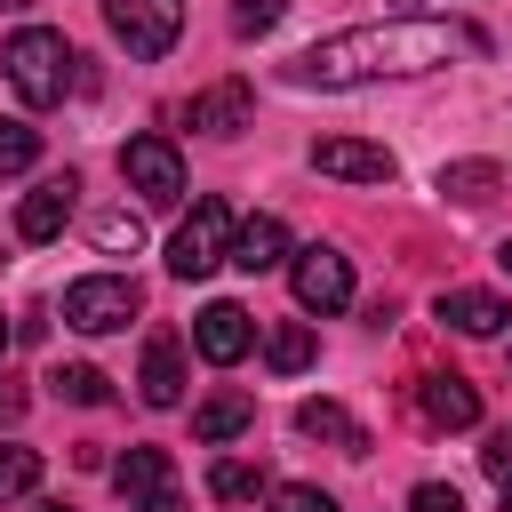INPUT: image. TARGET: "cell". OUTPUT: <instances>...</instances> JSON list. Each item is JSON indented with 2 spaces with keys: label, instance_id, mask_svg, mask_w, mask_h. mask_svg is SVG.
<instances>
[{
  "label": "cell",
  "instance_id": "6da1fadb",
  "mask_svg": "<svg viewBox=\"0 0 512 512\" xmlns=\"http://www.w3.org/2000/svg\"><path fill=\"white\" fill-rule=\"evenodd\" d=\"M456 48H472V32L432 24V16H384V24H352V32L312 40L288 72H296L304 88H360V80H408V72H432V64H448Z\"/></svg>",
  "mask_w": 512,
  "mask_h": 512
},
{
  "label": "cell",
  "instance_id": "7a4b0ae2",
  "mask_svg": "<svg viewBox=\"0 0 512 512\" xmlns=\"http://www.w3.org/2000/svg\"><path fill=\"white\" fill-rule=\"evenodd\" d=\"M72 64H80V56H72V48H64V32H48V24H24V32L0 48V72H8V88H16L32 112L64 104V88L80 80Z\"/></svg>",
  "mask_w": 512,
  "mask_h": 512
},
{
  "label": "cell",
  "instance_id": "3957f363",
  "mask_svg": "<svg viewBox=\"0 0 512 512\" xmlns=\"http://www.w3.org/2000/svg\"><path fill=\"white\" fill-rule=\"evenodd\" d=\"M232 232H240V216H232L224 200H192V216H184L176 240H168V272H176V280H208L216 264H232Z\"/></svg>",
  "mask_w": 512,
  "mask_h": 512
},
{
  "label": "cell",
  "instance_id": "277c9868",
  "mask_svg": "<svg viewBox=\"0 0 512 512\" xmlns=\"http://www.w3.org/2000/svg\"><path fill=\"white\" fill-rule=\"evenodd\" d=\"M136 304H144V288H136L128 272H88V280L64 288V328H80V336H112V328L136 320Z\"/></svg>",
  "mask_w": 512,
  "mask_h": 512
},
{
  "label": "cell",
  "instance_id": "5b68a950",
  "mask_svg": "<svg viewBox=\"0 0 512 512\" xmlns=\"http://www.w3.org/2000/svg\"><path fill=\"white\" fill-rule=\"evenodd\" d=\"M120 176H128V192L144 208H176L184 200V152L168 136H128L120 144Z\"/></svg>",
  "mask_w": 512,
  "mask_h": 512
},
{
  "label": "cell",
  "instance_id": "8992f818",
  "mask_svg": "<svg viewBox=\"0 0 512 512\" xmlns=\"http://www.w3.org/2000/svg\"><path fill=\"white\" fill-rule=\"evenodd\" d=\"M104 24H112V40L128 48V56H168L176 48V32H184V0H104Z\"/></svg>",
  "mask_w": 512,
  "mask_h": 512
},
{
  "label": "cell",
  "instance_id": "52a82bcc",
  "mask_svg": "<svg viewBox=\"0 0 512 512\" xmlns=\"http://www.w3.org/2000/svg\"><path fill=\"white\" fill-rule=\"evenodd\" d=\"M288 288H296L304 312H344L352 304V256L328 248V240H312V248L288 256Z\"/></svg>",
  "mask_w": 512,
  "mask_h": 512
},
{
  "label": "cell",
  "instance_id": "ba28073f",
  "mask_svg": "<svg viewBox=\"0 0 512 512\" xmlns=\"http://www.w3.org/2000/svg\"><path fill=\"white\" fill-rule=\"evenodd\" d=\"M72 208H80V176L64 168V176H40L24 200H16V232L24 240H56L64 224H72Z\"/></svg>",
  "mask_w": 512,
  "mask_h": 512
},
{
  "label": "cell",
  "instance_id": "9c48e42d",
  "mask_svg": "<svg viewBox=\"0 0 512 512\" xmlns=\"http://www.w3.org/2000/svg\"><path fill=\"white\" fill-rule=\"evenodd\" d=\"M312 168L320 176H344V184H392V152L368 144V136H320L312 144Z\"/></svg>",
  "mask_w": 512,
  "mask_h": 512
},
{
  "label": "cell",
  "instance_id": "30bf717a",
  "mask_svg": "<svg viewBox=\"0 0 512 512\" xmlns=\"http://www.w3.org/2000/svg\"><path fill=\"white\" fill-rule=\"evenodd\" d=\"M248 344H256V328H248L240 304H200V320H192V352L200 360L232 368V360H248Z\"/></svg>",
  "mask_w": 512,
  "mask_h": 512
},
{
  "label": "cell",
  "instance_id": "8fae6325",
  "mask_svg": "<svg viewBox=\"0 0 512 512\" xmlns=\"http://www.w3.org/2000/svg\"><path fill=\"white\" fill-rule=\"evenodd\" d=\"M136 392L152 400V408H176L184 400V344L160 328V336H144V368H136Z\"/></svg>",
  "mask_w": 512,
  "mask_h": 512
},
{
  "label": "cell",
  "instance_id": "7c38bea8",
  "mask_svg": "<svg viewBox=\"0 0 512 512\" xmlns=\"http://www.w3.org/2000/svg\"><path fill=\"white\" fill-rule=\"evenodd\" d=\"M248 112H256L248 80H216V88H200V96H192V128H200V136H240V128H248Z\"/></svg>",
  "mask_w": 512,
  "mask_h": 512
},
{
  "label": "cell",
  "instance_id": "4fadbf2b",
  "mask_svg": "<svg viewBox=\"0 0 512 512\" xmlns=\"http://www.w3.org/2000/svg\"><path fill=\"white\" fill-rule=\"evenodd\" d=\"M416 408H424V424H440V432L480 424V392H472L464 376H424V384H416Z\"/></svg>",
  "mask_w": 512,
  "mask_h": 512
},
{
  "label": "cell",
  "instance_id": "5bb4252c",
  "mask_svg": "<svg viewBox=\"0 0 512 512\" xmlns=\"http://www.w3.org/2000/svg\"><path fill=\"white\" fill-rule=\"evenodd\" d=\"M296 432H304V440H328V448H344V456H368V432H360V416H352L344 400H304V408H296Z\"/></svg>",
  "mask_w": 512,
  "mask_h": 512
},
{
  "label": "cell",
  "instance_id": "9a60e30c",
  "mask_svg": "<svg viewBox=\"0 0 512 512\" xmlns=\"http://www.w3.org/2000/svg\"><path fill=\"white\" fill-rule=\"evenodd\" d=\"M112 488H120L128 504H152V496H168V488H176V464H168V448H128V456L112 464Z\"/></svg>",
  "mask_w": 512,
  "mask_h": 512
},
{
  "label": "cell",
  "instance_id": "2e32d148",
  "mask_svg": "<svg viewBox=\"0 0 512 512\" xmlns=\"http://www.w3.org/2000/svg\"><path fill=\"white\" fill-rule=\"evenodd\" d=\"M296 248H288V224L280 216H248L240 232H232V264L240 272H272V264H288Z\"/></svg>",
  "mask_w": 512,
  "mask_h": 512
},
{
  "label": "cell",
  "instance_id": "e0dca14e",
  "mask_svg": "<svg viewBox=\"0 0 512 512\" xmlns=\"http://www.w3.org/2000/svg\"><path fill=\"white\" fill-rule=\"evenodd\" d=\"M248 424H256V400H248V392H208V400L192 408V440H208V448L240 440Z\"/></svg>",
  "mask_w": 512,
  "mask_h": 512
},
{
  "label": "cell",
  "instance_id": "ac0fdd59",
  "mask_svg": "<svg viewBox=\"0 0 512 512\" xmlns=\"http://www.w3.org/2000/svg\"><path fill=\"white\" fill-rule=\"evenodd\" d=\"M440 320H448L456 336H496L512 312H504V296H488V288H448V296H440Z\"/></svg>",
  "mask_w": 512,
  "mask_h": 512
},
{
  "label": "cell",
  "instance_id": "d6986e66",
  "mask_svg": "<svg viewBox=\"0 0 512 512\" xmlns=\"http://www.w3.org/2000/svg\"><path fill=\"white\" fill-rule=\"evenodd\" d=\"M208 496L216 504H256V496H272V472L248 464V456H216L208 464Z\"/></svg>",
  "mask_w": 512,
  "mask_h": 512
},
{
  "label": "cell",
  "instance_id": "ffe728a7",
  "mask_svg": "<svg viewBox=\"0 0 512 512\" xmlns=\"http://www.w3.org/2000/svg\"><path fill=\"white\" fill-rule=\"evenodd\" d=\"M264 360H272V376H304V368L320 360V336H312L304 320H280V328L264 336Z\"/></svg>",
  "mask_w": 512,
  "mask_h": 512
},
{
  "label": "cell",
  "instance_id": "44dd1931",
  "mask_svg": "<svg viewBox=\"0 0 512 512\" xmlns=\"http://www.w3.org/2000/svg\"><path fill=\"white\" fill-rule=\"evenodd\" d=\"M496 184H504L496 160H456V168H440V192H448V200H488Z\"/></svg>",
  "mask_w": 512,
  "mask_h": 512
},
{
  "label": "cell",
  "instance_id": "7402d4cb",
  "mask_svg": "<svg viewBox=\"0 0 512 512\" xmlns=\"http://www.w3.org/2000/svg\"><path fill=\"white\" fill-rule=\"evenodd\" d=\"M32 488H40V456L16 448V440H0V504L8 496H32Z\"/></svg>",
  "mask_w": 512,
  "mask_h": 512
},
{
  "label": "cell",
  "instance_id": "603a6c76",
  "mask_svg": "<svg viewBox=\"0 0 512 512\" xmlns=\"http://www.w3.org/2000/svg\"><path fill=\"white\" fill-rule=\"evenodd\" d=\"M40 160V128L32 120H0V176H24Z\"/></svg>",
  "mask_w": 512,
  "mask_h": 512
},
{
  "label": "cell",
  "instance_id": "cb8c5ba5",
  "mask_svg": "<svg viewBox=\"0 0 512 512\" xmlns=\"http://www.w3.org/2000/svg\"><path fill=\"white\" fill-rule=\"evenodd\" d=\"M56 384H64V400H80V408H96V400H112V376H104V368H88V360H72V368H64Z\"/></svg>",
  "mask_w": 512,
  "mask_h": 512
},
{
  "label": "cell",
  "instance_id": "d4e9b609",
  "mask_svg": "<svg viewBox=\"0 0 512 512\" xmlns=\"http://www.w3.org/2000/svg\"><path fill=\"white\" fill-rule=\"evenodd\" d=\"M280 16H288V0H232V32H240V40H256V32H272Z\"/></svg>",
  "mask_w": 512,
  "mask_h": 512
},
{
  "label": "cell",
  "instance_id": "484cf974",
  "mask_svg": "<svg viewBox=\"0 0 512 512\" xmlns=\"http://www.w3.org/2000/svg\"><path fill=\"white\" fill-rule=\"evenodd\" d=\"M272 512H336V496L328 488H304V480H280L272 488Z\"/></svg>",
  "mask_w": 512,
  "mask_h": 512
},
{
  "label": "cell",
  "instance_id": "4316f807",
  "mask_svg": "<svg viewBox=\"0 0 512 512\" xmlns=\"http://www.w3.org/2000/svg\"><path fill=\"white\" fill-rule=\"evenodd\" d=\"M480 472H488L496 488H512V424H496V432H488V448H480Z\"/></svg>",
  "mask_w": 512,
  "mask_h": 512
},
{
  "label": "cell",
  "instance_id": "83f0119b",
  "mask_svg": "<svg viewBox=\"0 0 512 512\" xmlns=\"http://www.w3.org/2000/svg\"><path fill=\"white\" fill-rule=\"evenodd\" d=\"M144 240V224L128 216V208H112V216H96V248H136Z\"/></svg>",
  "mask_w": 512,
  "mask_h": 512
},
{
  "label": "cell",
  "instance_id": "f1b7e54d",
  "mask_svg": "<svg viewBox=\"0 0 512 512\" xmlns=\"http://www.w3.org/2000/svg\"><path fill=\"white\" fill-rule=\"evenodd\" d=\"M408 512H464V496H456L448 480H424V488L408 496Z\"/></svg>",
  "mask_w": 512,
  "mask_h": 512
},
{
  "label": "cell",
  "instance_id": "f546056e",
  "mask_svg": "<svg viewBox=\"0 0 512 512\" xmlns=\"http://www.w3.org/2000/svg\"><path fill=\"white\" fill-rule=\"evenodd\" d=\"M16 416H24V392H16V384H0V424H16Z\"/></svg>",
  "mask_w": 512,
  "mask_h": 512
},
{
  "label": "cell",
  "instance_id": "4dcf8cb0",
  "mask_svg": "<svg viewBox=\"0 0 512 512\" xmlns=\"http://www.w3.org/2000/svg\"><path fill=\"white\" fill-rule=\"evenodd\" d=\"M128 512H184V496L168 488V496H152V504H128Z\"/></svg>",
  "mask_w": 512,
  "mask_h": 512
},
{
  "label": "cell",
  "instance_id": "1f68e13d",
  "mask_svg": "<svg viewBox=\"0 0 512 512\" xmlns=\"http://www.w3.org/2000/svg\"><path fill=\"white\" fill-rule=\"evenodd\" d=\"M16 8H32V0H0V16H16Z\"/></svg>",
  "mask_w": 512,
  "mask_h": 512
},
{
  "label": "cell",
  "instance_id": "d6a6232c",
  "mask_svg": "<svg viewBox=\"0 0 512 512\" xmlns=\"http://www.w3.org/2000/svg\"><path fill=\"white\" fill-rule=\"evenodd\" d=\"M40 512H72V504H40Z\"/></svg>",
  "mask_w": 512,
  "mask_h": 512
},
{
  "label": "cell",
  "instance_id": "836d02e7",
  "mask_svg": "<svg viewBox=\"0 0 512 512\" xmlns=\"http://www.w3.org/2000/svg\"><path fill=\"white\" fill-rule=\"evenodd\" d=\"M504 272H512V240H504Z\"/></svg>",
  "mask_w": 512,
  "mask_h": 512
},
{
  "label": "cell",
  "instance_id": "e575fe53",
  "mask_svg": "<svg viewBox=\"0 0 512 512\" xmlns=\"http://www.w3.org/2000/svg\"><path fill=\"white\" fill-rule=\"evenodd\" d=\"M0 352H8V320H0Z\"/></svg>",
  "mask_w": 512,
  "mask_h": 512
},
{
  "label": "cell",
  "instance_id": "d590c367",
  "mask_svg": "<svg viewBox=\"0 0 512 512\" xmlns=\"http://www.w3.org/2000/svg\"><path fill=\"white\" fill-rule=\"evenodd\" d=\"M504 512H512V488H504Z\"/></svg>",
  "mask_w": 512,
  "mask_h": 512
}]
</instances>
